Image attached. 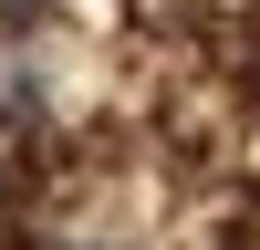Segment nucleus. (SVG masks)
<instances>
[{
	"instance_id": "nucleus-1",
	"label": "nucleus",
	"mask_w": 260,
	"mask_h": 250,
	"mask_svg": "<svg viewBox=\"0 0 260 250\" xmlns=\"http://www.w3.org/2000/svg\"><path fill=\"white\" fill-rule=\"evenodd\" d=\"M31 11H52V0H0V21H31Z\"/></svg>"
}]
</instances>
